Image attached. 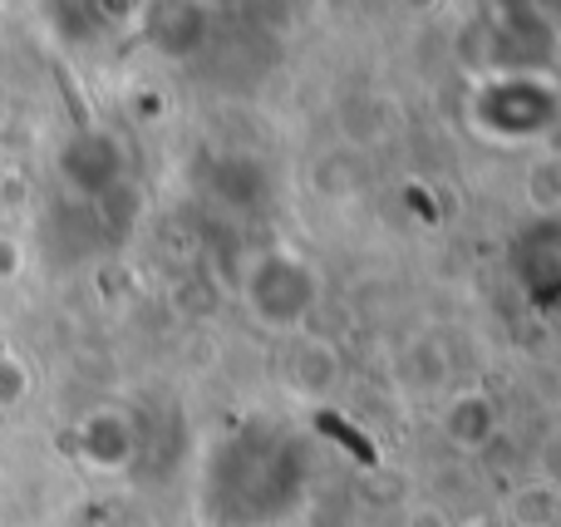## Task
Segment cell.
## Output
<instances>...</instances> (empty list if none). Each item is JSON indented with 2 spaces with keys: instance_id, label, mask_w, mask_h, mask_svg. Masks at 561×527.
Here are the masks:
<instances>
[{
  "instance_id": "2",
  "label": "cell",
  "mask_w": 561,
  "mask_h": 527,
  "mask_svg": "<svg viewBox=\"0 0 561 527\" xmlns=\"http://www.w3.org/2000/svg\"><path fill=\"white\" fill-rule=\"evenodd\" d=\"M65 173L75 177V187H84V193H108V187L118 183V148L108 144L104 134L75 138L65 153Z\"/></svg>"
},
{
  "instance_id": "4",
  "label": "cell",
  "mask_w": 561,
  "mask_h": 527,
  "mask_svg": "<svg viewBox=\"0 0 561 527\" xmlns=\"http://www.w3.org/2000/svg\"><path fill=\"white\" fill-rule=\"evenodd\" d=\"M20 394H25V370L15 360H0V404L20 400Z\"/></svg>"
},
{
  "instance_id": "3",
  "label": "cell",
  "mask_w": 561,
  "mask_h": 527,
  "mask_svg": "<svg viewBox=\"0 0 561 527\" xmlns=\"http://www.w3.org/2000/svg\"><path fill=\"white\" fill-rule=\"evenodd\" d=\"M84 439H89V459L104 463V469H114V463L128 459V429L118 424V414H99V420H89Z\"/></svg>"
},
{
  "instance_id": "1",
  "label": "cell",
  "mask_w": 561,
  "mask_h": 527,
  "mask_svg": "<svg viewBox=\"0 0 561 527\" xmlns=\"http://www.w3.org/2000/svg\"><path fill=\"white\" fill-rule=\"evenodd\" d=\"M310 306V276L296 256H266L252 272V311L272 325H296Z\"/></svg>"
}]
</instances>
